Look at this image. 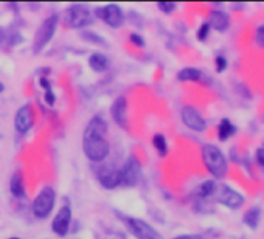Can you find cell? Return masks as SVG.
I'll return each instance as SVG.
<instances>
[{
    "label": "cell",
    "instance_id": "1",
    "mask_svg": "<svg viewBox=\"0 0 264 239\" xmlns=\"http://www.w3.org/2000/svg\"><path fill=\"white\" fill-rule=\"evenodd\" d=\"M107 123L105 118L97 115L92 118L83 134V151L92 162H103L109 154Z\"/></svg>",
    "mask_w": 264,
    "mask_h": 239
},
{
    "label": "cell",
    "instance_id": "2",
    "mask_svg": "<svg viewBox=\"0 0 264 239\" xmlns=\"http://www.w3.org/2000/svg\"><path fill=\"white\" fill-rule=\"evenodd\" d=\"M196 197L202 200H211L224 205L227 208L238 210L244 205V196L239 194L233 188L224 184H217L214 180H205L196 188Z\"/></svg>",
    "mask_w": 264,
    "mask_h": 239
},
{
    "label": "cell",
    "instance_id": "3",
    "mask_svg": "<svg viewBox=\"0 0 264 239\" xmlns=\"http://www.w3.org/2000/svg\"><path fill=\"white\" fill-rule=\"evenodd\" d=\"M202 160L205 163V168L210 171V174L216 179H222L227 176L228 163L225 155L213 144H204L202 146Z\"/></svg>",
    "mask_w": 264,
    "mask_h": 239
},
{
    "label": "cell",
    "instance_id": "4",
    "mask_svg": "<svg viewBox=\"0 0 264 239\" xmlns=\"http://www.w3.org/2000/svg\"><path fill=\"white\" fill-rule=\"evenodd\" d=\"M92 20H94L92 11L81 3L68 6L64 13V22L70 28H84L92 24Z\"/></svg>",
    "mask_w": 264,
    "mask_h": 239
},
{
    "label": "cell",
    "instance_id": "5",
    "mask_svg": "<svg viewBox=\"0 0 264 239\" xmlns=\"http://www.w3.org/2000/svg\"><path fill=\"white\" fill-rule=\"evenodd\" d=\"M56 28H58V16L56 14L49 16L42 22L41 27L36 31V34H34V39H33V51L34 53H39V51L44 50L45 45L52 41Z\"/></svg>",
    "mask_w": 264,
    "mask_h": 239
},
{
    "label": "cell",
    "instance_id": "6",
    "mask_svg": "<svg viewBox=\"0 0 264 239\" xmlns=\"http://www.w3.org/2000/svg\"><path fill=\"white\" fill-rule=\"evenodd\" d=\"M54 200H56V192L52 187H45L42 191L36 196V199L33 200V213L36 218L44 219L52 213L54 207Z\"/></svg>",
    "mask_w": 264,
    "mask_h": 239
},
{
    "label": "cell",
    "instance_id": "7",
    "mask_svg": "<svg viewBox=\"0 0 264 239\" xmlns=\"http://www.w3.org/2000/svg\"><path fill=\"white\" fill-rule=\"evenodd\" d=\"M128 229L137 239H163L156 229H153L148 222L137 218H124Z\"/></svg>",
    "mask_w": 264,
    "mask_h": 239
},
{
    "label": "cell",
    "instance_id": "8",
    "mask_svg": "<svg viewBox=\"0 0 264 239\" xmlns=\"http://www.w3.org/2000/svg\"><path fill=\"white\" fill-rule=\"evenodd\" d=\"M95 13H97L98 19L106 22V24L112 28H120L124 22V14L118 5H106V6L97 8Z\"/></svg>",
    "mask_w": 264,
    "mask_h": 239
},
{
    "label": "cell",
    "instance_id": "9",
    "mask_svg": "<svg viewBox=\"0 0 264 239\" xmlns=\"http://www.w3.org/2000/svg\"><path fill=\"white\" fill-rule=\"evenodd\" d=\"M180 115H182V121L183 124L191 129V131H196V132H202L205 131L207 128V123L204 120V117L201 115V112L196 109V107H193V106H185L182 109L180 112Z\"/></svg>",
    "mask_w": 264,
    "mask_h": 239
},
{
    "label": "cell",
    "instance_id": "10",
    "mask_svg": "<svg viewBox=\"0 0 264 239\" xmlns=\"http://www.w3.org/2000/svg\"><path fill=\"white\" fill-rule=\"evenodd\" d=\"M34 124V109L30 104L22 106L14 118V128L20 134H27Z\"/></svg>",
    "mask_w": 264,
    "mask_h": 239
},
{
    "label": "cell",
    "instance_id": "11",
    "mask_svg": "<svg viewBox=\"0 0 264 239\" xmlns=\"http://www.w3.org/2000/svg\"><path fill=\"white\" fill-rule=\"evenodd\" d=\"M120 176H121V185L124 187H135L137 182L140 177V168L134 158H129L128 162L123 165L120 169Z\"/></svg>",
    "mask_w": 264,
    "mask_h": 239
},
{
    "label": "cell",
    "instance_id": "12",
    "mask_svg": "<svg viewBox=\"0 0 264 239\" xmlns=\"http://www.w3.org/2000/svg\"><path fill=\"white\" fill-rule=\"evenodd\" d=\"M98 180L100 184L105 187L106 190H113L118 185H121V176L120 169H115L112 166H103L98 171Z\"/></svg>",
    "mask_w": 264,
    "mask_h": 239
},
{
    "label": "cell",
    "instance_id": "13",
    "mask_svg": "<svg viewBox=\"0 0 264 239\" xmlns=\"http://www.w3.org/2000/svg\"><path fill=\"white\" fill-rule=\"evenodd\" d=\"M70 221H72V211L68 207H62L58 213H56L54 219L52 222V229L56 235L65 236L70 229Z\"/></svg>",
    "mask_w": 264,
    "mask_h": 239
},
{
    "label": "cell",
    "instance_id": "14",
    "mask_svg": "<svg viewBox=\"0 0 264 239\" xmlns=\"http://www.w3.org/2000/svg\"><path fill=\"white\" fill-rule=\"evenodd\" d=\"M112 118L120 128H128V99L124 96H118L112 104Z\"/></svg>",
    "mask_w": 264,
    "mask_h": 239
},
{
    "label": "cell",
    "instance_id": "15",
    "mask_svg": "<svg viewBox=\"0 0 264 239\" xmlns=\"http://www.w3.org/2000/svg\"><path fill=\"white\" fill-rule=\"evenodd\" d=\"M207 24L210 25V28H214L217 31H225L228 25H230V17H228V14H225L224 11H211L210 19Z\"/></svg>",
    "mask_w": 264,
    "mask_h": 239
},
{
    "label": "cell",
    "instance_id": "16",
    "mask_svg": "<svg viewBox=\"0 0 264 239\" xmlns=\"http://www.w3.org/2000/svg\"><path fill=\"white\" fill-rule=\"evenodd\" d=\"M9 190L11 194L17 199L25 197V185H24V176H22L20 171H16L9 180Z\"/></svg>",
    "mask_w": 264,
    "mask_h": 239
},
{
    "label": "cell",
    "instance_id": "17",
    "mask_svg": "<svg viewBox=\"0 0 264 239\" xmlns=\"http://www.w3.org/2000/svg\"><path fill=\"white\" fill-rule=\"evenodd\" d=\"M89 65L90 68L94 72L97 73H103V72H106L107 70V67H109V59L106 58V54H103V53H94L89 58Z\"/></svg>",
    "mask_w": 264,
    "mask_h": 239
},
{
    "label": "cell",
    "instance_id": "18",
    "mask_svg": "<svg viewBox=\"0 0 264 239\" xmlns=\"http://www.w3.org/2000/svg\"><path fill=\"white\" fill-rule=\"evenodd\" d=\"M260 216H261V210L258 207H252V208H249L244 213L243 221H244V224L249 227L250 230H257L258 224H260Z\"/></svg>",
    "mask_w": 264,
    "mask_h": 239
},
{
    "label": "cell",
    "instance_id": "19",
    "mask_svg": "<svg viewBox=\"0 0 264 239\" xmlns=\"http://www.w3.org/2000/svg\"><path fill=\"white\" fill-rule=\"evenodd\" d=\"M177 79L182 83H187V81H201L202 79V72L198 70V68L194 67H185L182 68V70L177 73Z\"/></svg>",
    "mask_w": 264,
    "mask_h": 239
},
{
    "label": "cell",
    "instance_id": "20",
    "mask_svg": "<svg viewBox=\"0 0 264 239\" xmlns=\"http://www.w3.org/2000/svg\"><path fill=\"white\" fill-rule=\"evenodd\" d=\"M235 134V126H233V123L228 120V118H224L221 120L219 123V126H217V135H219V140H227L228 137L233 135Z\"/></svg>",
    "mask_w": 264,
    "mask_h": 239
},
{
    "label": "cell",
    "instance_id": "21",
    "mask_svg": "<svg viewBox=\"0 0 264 239\" xmlns=\"http://www.w3.org/2000/svg\"><path fill=\"white\" fill-rule=\"evenodd\" d=\"M153 144H154V147L157 149V152L162 155V157H165L166 154H168V144H166V139H165V135H162V134H156L154 137H153Z\"/></svg>",
    "mask_w": 264,
    "mask_h": 239
},
{
    "label": "cell",
    "instance_id": "22",
    "mask_svg": "<svg viewBox=\"0 0 264 239\" xmlns=\"http://www.w3.org/2000/svg\"><path fill=\"white\" fill-rule=\"evenodd\" d=\"M255 44L258 45L260 48H264V24L257 27L255 31Z\"/></svg>",
    "mask_w": 264,
    "mask_h": 239
},
{
    "label": "cell",
    "instance_id": "23",
    "mask_svg": "<svg viewBox=\"0 0 264 239\" xmlns=\"http://www.w3.org/2000/svg\"><path fill=\"white\" fill-rule=\"evenodd\" d=\"M158 9L163 11L165 14H171L176 9V3H173V2H158Z\"/></svg>",
    "mask_w": 264,
    "mask_h": 239
},
{
    "label": "cell",
    "instance_id": "24",
    "mask_svg": "<svg viewBox=\"0 0 264 239\" xmlns=\"http://www.w3.org/2000/svg\"><path fill=\"white\" fill-rule=\"evenodd\" d=\"M210 25L207 24V22H204V24L201 25V28H199V31H198V38H199V41H205L207 38H209V34H210Z\"/></svg>",
    "mask_w": 264,
    "mask_h": 239
},
{
    "label": "cell",
    "instance_id": "25",
    "mask_svg": "<svg viewBox=\"0 0 264 239\" xmlns=\"http://www.w3.org/2000/svg\"><path fill=\"white\" fill-rule=\"evenodd\" d=\"M214 64H216V72H217V73L224 72V70H225V67H227V61H225L224 56H216Z\"/></svg>",
    "mask_w": 264,
    "mask_h": 239
},
{
    "label": "cell",
    "instance_id": "26",
    "mask_svg": "<svg viewBox=\"0 0 264 239\" xmlns=\"http://www.w3.org/2000/svg\"><path fill=\"white\" fill-rule=\"evenodd\" d=\"M129 39H131V42H132V44H135V45H137V47H143V45H145L143 38L140 36V34H137V33H132L131 36H129Z\"/></svg>",
    "mask_w": 264,
    "mask_h": 239
},
{
    "label": "cell",
    "instance_id": "27",
    "mask_svg": "<svg viewBox=\"0 0 264 239\" xmlns=\"http://www.w3.org/2000/svg\"><path fill=\"white\" fill-rule=\"evenodd\" d=\"M45 101H47L49 106H53V104H54V95H53V92H52V89L45 90Z\"/></svg>",
    "mask_w": 264,
    "mask_h": 239
},
{
    "label": "cell",
    "instance_id": "28",
    "mask_svg": "<svg viewBox=\"0 0 264 239\" xmlns=\"http://www.w3.org/2000/svg\"><path fill=\"white\" fill-rule=\"evenodd\" d=\"M257 162L264 168V147H261V149L257 151Z\"/></svg>",
    "mask_w": 264,
    "mask_h": 239
},
{
    "label": "cell",
    "instance_id": "29",
    "mask_svg": "<svg viewBox=\"0 0 264 239\" xmlns=\"http://www.w3.org/2000/svg\"><path fill=\"white\" fill-rule=\"evenodd\" d=\"M174 239H204L201 235H180V236H176Z\"/></svg>",
    "mask_w": 264,
    "mask_h": 239
},
{
    "label": "cell",
    "instance_id": "30",
    "mask_svg": "<svg viewBox=\"0 0 264 239\" xmlns=\"http://www.w3.org/2000/svg\"><path fill=\"white\" fill-rule=\"evenodd\" d=\"M3 89H5V87H3V84H2V83H0V94H2V92H3Z\"/></svg>",
    "mask_w": 264,
    "mask_h": 239
},
{
    "label": "cell",
    "instance_id": "31",
    "mask_svg": "<svg viewBox=\"0 0 264 239\" xmlns=\"http://www.w3.org/2000/svg\"><path fill=\"white\" fill-rule=\"evenodd\" d=\"M11 239H19V238H11Z\"/></svg>",
    "mask_w": 264,
    "mask_h": 239
}]
</instances>
